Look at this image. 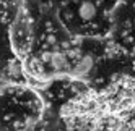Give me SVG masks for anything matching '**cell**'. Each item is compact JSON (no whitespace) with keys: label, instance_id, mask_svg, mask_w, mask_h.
Here are the masks:
<instances>
[{"label":"cell","instance_id":"obj_2","mask_svg":"<svg viewBox=\"0 0 135 131\" xmlns=\"http://www.w3.org/2000/svg\"><path fill=\"white\" fill-rule=\"evenodd\" d=\"M10 41L15 53L20 58L26 57L33 45V23L30 15L23 7L18 8L15 18L10 24Z\"/></svg>","mask_w":135,"mask_h":131},{"label":"cell","instance_id":"obj_3","mask_svg":"<svg viewBox=\"0 0 135 131\" xmlns=\"http://www.w3.org/2000/svg\"><path fill=\"white\" fill-rule=\"evenodd\" d=\"M78 15L83 21H91L96 16V5L93 2H90V0H85L78 8Z\"/></svg>","mask_w":135,"mask_h":131},{"label":"cell","instance_id":"obj_7","mask_svg":"<svg viewBox=\"0 0 135 131\" xmlns=\"http://www.w3.org/2000/svg\"><path fill=\"white\" fill-rule=\"evenodd\" d=\"M133 52H135V49H133Z\"/></svg>","mask_w":135,"mask_h":131},{"label":"cell","instance_id":"obj_5","mask_svg":"<svg viewBox=\"0 0 135 131\" xmlns=\"http://www.w3.org/2000/svg\"><path fill=\"white\" fill-rule=\"evenodd\" d=\"M49 63L52 65L54 68L62 70V68H65V65H67V58H65L64 53H60V52H54V53H51V57H49Z\"/></svg>","mask_w":135,"mask_h":131},{"label":"cell","instance_id":"obj_6","mask_svg":"<svg viewBox=\"0 0 135 131\" xmlns=\"http://www.w3.org/2000/svg\"><path fill=\"white\" fill-rule=\"evenodd\" d=\"M8 73H10L12 76H20V74H21L20 63H18V62H10V63H8Z\"/></svg>","mask_w":135,"mask_h":131},{"label":"cell","instance_id":"obj_4","mask_svg":"<svg viewBox=\"0 0 135 131\" xmlns=\"http://www.w3.org/2000/svg\"><path fill=\"white\" fill-rule=\"evenodd\" d=\"M93 67V58L90 57V55H85V57L80 60V63H76L75 67V73L76 74H86Z\"/></svg>","mask_w":135,"mask_h":131},{"label":"cell","instance_id":"obj_1","mask_svg":"<svg viewBox=\"0 0 135 131\" xmlns=\"http://www.w3.org/2000/svg\"><path fill=\"white\" fill-rule=\"evenodd\" d=\"M69 131H135V79L81 96L64 110Z\"/></svg>","mask_w":135,"mask_h":131}]
</instances>
